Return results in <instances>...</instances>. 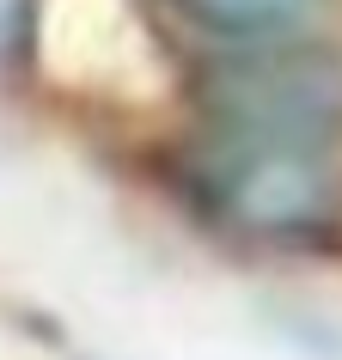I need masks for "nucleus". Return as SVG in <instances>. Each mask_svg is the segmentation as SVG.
Listing matches in <instances>:
<instances>
[{"instance_id": "2", "label": "nucleus", "mask_w": 342, "mask_h": 360, "mask_svg": "<svg viewBox=\"0 0 342 360\" xmlns=\"http://www.w3.org/2000/svg\"><path fill=\"white\" fill-rule=\"evenodd\" d=\"M196 171L214 208L257 238H305L336 214V171L324 147H305V141L220 134Z\"/></svg>"}, {"instance_id": "3", "label": "nucleus", "mask_w": 342, "mask_h": 360, "mask_svg": "<svg viewBox=\"0 0 342 360\" xmlns=\"http://www.w3.org/2000/svg\"><path fill=\"white\" fill-rule=\"evenodd\" d=\"M184 6L227 37H275V31H293L318 0H184Z\"/></svg>"}, {"instance_id": "1", "label": "nucleus", "mask_w": 342, "mask_h": 360, "mask_svg": "<svg viewBox=\"0 0 342 360\" xmlns=\"http://www.w3.org/2000/svg\"><path fill=\"white\" fill-rule=\"evenodd\" d=\"M220 134H269V141H305L330 147L342 134V56L318 43H263L214 61L202 79Z\"/></svg>"}, {"instance_id": "4", "label": "nucleus", "mask_w": 342, "mask_h": 360, "mask_svg": "<svg viewBox=\"0 0 342 360\" xmlns=\"http://www.w3.org/2000/svg\"><path fill=\"white\" fill-rule=\"evenodd\" d=\"M31 13H37V0H0V56H13L31 37Z\"/></svg>"}]
</instances>
